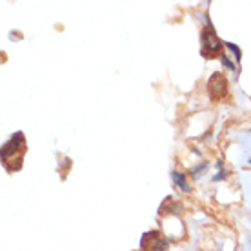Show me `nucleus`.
I'll use <instances>...</instances> for the list:
<instances>
[{"instance_id": "obj_3", "label": "nucleus", "mask_w": 251, "mask_h": 251, "mask_svg": "<svg viewBox=\"0 0 251 251\" xmlns=\"http://www.w3.org/2000/svg\"><path fill=\"white\" fill-rule=\"evenodd\" d=\"M22 142H24V133H15L11 137V140L2 146V160H4V164H6L7 158H11L13 155L19 153Z\"/></svg>"}, {"instance_id": "obj_9", "label": "nucleus", "mask_w": 251, "mask_h": 251, "mask_svg": "<svg viewBox=\"0 0 251 251\" xmlns=\"http://www.w3.org/2000/svg\"><path fill=\"white\" fill-rule=\"evenodd\" d=\"M220 62L224 64V68H227L229 71H237V66H235V64H233L226 55H222V57H220Z\"/></svg>"}, {"instance_id": "obj_2", "label": "nucleus", "mask_w": 251, "mask_h": 251, "mask_svg": "<svg viewBox=\"0 0 251 251\" xmlns=\"http://www.w3.org/2000/svg\"><path fill=\"white\" fill-rule=\"evenodd\" d=\"M202 48H204V51H209L211 55H213V53H219V51L222 50V42H220V38L215 35L211 25L202 33Z\"/></svg>"}, {"instance_id": "obj_10", "label": "nucleus", "mask_w": 251, "mask_h": 251, "mask_svg": "<svg viewBox=\"0 0 251 251\" xmlns=\"http://www.w3.org/2000/svg\"><path fill=\"white\" fill-rule=\"evenodd\" d=\"M206 168H207V164H206V162H202V164H199L197 168H193V170L189 171V173H191V176H195V178H197V176L201 175V173H202L204 170H206Z\"/></svg>"}, {"instance_id": "obj_4", "label": "nucleus", "mask_w": 251, "mask_h": 251, "mask_svg": "<svg viewBox=\"0 0 251 251\" xmlns=\"http://www.w3.org/2000/svg\"><path fill=\"white\" fill-rule=\"evenodd\" d=\"M171 178H173V182H175L178 188L182 189V191H186V193H189V191H191V186L188 184V180H186V175H184V173H178V171H171Z\"/></svg>"}, {"instance_id": "obj_5", "label": "nucleus", "mask_w": 251, "mask_h": 251, "mask_svg": "<svg viewBox=\"0 0 251 251\" xmlns=\"http://www.w3.org/2000/svg\"><path fill=\"white\" fill-rule=\"evenodd\" d=\"M166 211L173 215H182V204H180V202H170V204L166 206Z\"/></svg>"}, {"instance_id": "obj_8", "label": "nucleus", "mask_w": 251, "mask_h": 251, "mask_svg": "<svg viewBox=\"0 0 251 251\" xmlns=\"http://www.w3.org/2000/svg\"><path fill=\"white\" fill-rule=\"evenodd\" d=\"M166 248H168V240L166 239H158L153 244V251H166Z\"/></svg>"}, {"instance_id": "obj_1", "label": "nucleus", "mask_w": 251, "mask_h": 251, "mask_svg": "<svg viewBox=\"0 0 251 251\" xmlns=\"http://www.w3.org/2000/svg\"><path fill=\"white\" fill-rule=\"evenodd\" d=\"M207 89H209V93H211L213 99H222V97H226V93H227L226 76H222L220 73H213V76H211L209 82H207Z\"/></svg>"}, {"instance_id": "obj_11", "label": "nucleus", "mask_w": 251, "mask_h": 251, "mask_svg": "<svg viewBox=\"0 0 251 251\" xmlns=\"http://www.w3.org/2000/svg\"><path fill=\"white\" fill-rule=\"evenodd\" d=\"M250 164H251V160H250Z\"/></svg>"}, {"instance_id": "obj_6", "label": "nucleus", "mask_w": 251, "mask_h": 251, "mask_svg": "<svg viewBox=\"0 0 251 251\" xmlns=\"http://www.w3.org/2000/svg\"><path fill=\"white\" fill-rule=\"evenodd\" d=\"M224 46H226L227 50L231 51L233 55H235V58L240 62V58H242V51H240V48L237 44H233V42H224Z\"/></svg>"}, {"instance_id": "obj_7", "label": "nucleus", "mask_w": 251, "mask_h": 251, "mask_svg": "<svg viewBox=\"0 0 251 251\" xmlns=\"http://www.w3.org/2000/svg\"><path fill=\"white\" fill-rule=\"evenodd\" d=\"M217 170H219V173L213 176V180L215 182H219V180H222V178H226L227 176V171H224V166H222V162H217Z\"/></svg>"}]
</instances>
